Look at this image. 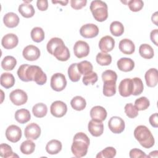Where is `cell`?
I'll return each instance as SVG.
<instances>
[{
	"label": "cell",
	"mask_w": 158,
	"mask_h": 158,
	"mask_svg": "<svg viewBox=\"0 0 158 158\" xmlns=\"http://www.w3.org/2000/svg\"><path fill=\"white\" fill-rule=\"evenodd\" d=\"M9 98L14 104L16 106H21L27 102L28 96L24 91L20 89H16L10 93Z\"/></svg>",
	"instance_id": "obj_8"
},
{
	"label": "cell",
	"mask_w": 158,
	"mask_h": 158,
	"mask_svg": "<svg viewBox=\"0 0 158 158\" xmlns=\"http://www.w3.org/2000/svg\"><path fill=\"white\" fill-rule=\"evenodd\" d=\"M146 83L149 87H155L158 82L157 70L155 68L149 69L144 75Z\"/></svg>",
	"instance_id": "obj_21"
},
{
	"label": "cell",
	"mask_w": 158,
	"mask_h": 158,
	"mask_svg": "<svg viewBox=\"0 0 158 158\" xmlns=\"http://www.w3.org/2000/svg\"><path fill=\"white\" fill-rule=\"evenodd\" d=\"M133 83L131 78L122 80L118 85L119 94L123 97H128L132 94Z\"/></svg>",
	"instance_id": "obj_15"
},
{
	"label": "cell",
	"mask_w": 158,
	"mask_h": 158,
	"mask_svg": "<svg viewBox=\"0 0 158 158\" xmlns=\"http://www.w3.org/2000/svg\"><path fill=\"white\" fill-rule=\"evenodd\" d=\"M62 143L57 139H52L49 141L46 146V152L51 155L58 154L62 149Z\"/></svg>",
	"instance_id": "obj_25"
},
{
	"label": "cell",
	"mask_w": 158,
	"mask_h": 158,
	"mask_svg": "<svg viewBox=\"0 0 158 158\" xmlns=\"http://www.w3.org/2000/svg\"><path fill=\"white\" fill-rule=\"evenodd\" d=\"M19 78L23 81H35L39 85L46 83L47 76L42 69L37 65H21L17 70Z\"/></svg>",
	"instance_id": "obj_1"
},
{
	"label": "cell",
	"mask_w": 158,
	"mask_h": 158,
	"mask_svg": "<svg viewBox=\"0 0 158 158\" xmlns=\"http://www.w3.org/2000/svg\"><path fill=\"white\" fill-rule=\"evenodd\" d=\"M51 114L56 117H62L67 111V107L65 103L61 101H56L52 103L50 107Z\"/></svg>",
	"instance_id": "obj_11"
},
{
	"label": "cell",
	"mask_w": 158,
	"mask_h": 158,
	"mask_svg": "<svg viewBox=\"0 0 158 158\" xmlns=\"http://www.w3.org/2000/svg\"><path fill=\"white\" fill-rule=\"evenodd\" d=\"M136 139L144 148L149 149L154 144V138L151 131L144 125H139L134 130Z\"/></svg>",
	"instance_id": "obj_4"
},
{
	"label": "cell",
	"mask_w": 158,
	"mask_h": 158,
	"mask_svg": "<svg viewBox=\"0 0 158 158\" xmlns=\"http://www.w3.org/2000/svg\"><path fill=\"white\" fill-rule=\"evenodd\" d=\"M35 149V144L31 140L27 139L24 141L20 145V149L22 153L24 154H31L33 153Z\"/></svg>",
	"instance_id": "obj_34"
},
{
	"label": "cell",
	"mask_w": 158,
	"mask_h": 158,
	"mask_svg": "<svg viewBox=\"0 0 158 158\" xmlns=\"http://www.w3.org/2000/svg\"><path fill=\"white\" fill-rule=\"evenodd\" d=\"M41 52L38 48L34 45L27 46L23 50L22 55L25 59L29 61L37 60L40 56Z\"/></svg>",
	"instance_id": "obj_13"
},
{
	"label": "cell",
	"mask_w": 158,
	"mask_h": 158,
	"mask_svg": "<svg viewBox=\"0 0 158 158\" xmlns=\"http://www.w3.org/2000/svg\"><path fill=\"white\" fill-rule=\"evenodd\" d=\"M132 83H133V91L132 95L138 96L142 93L144 89L143 83L142 80L138 77H135L131 78Z\"/></svg>",
	"instance_id": "obj_37"
},
{
	"label": "cell",
	"mask_w": 158,
	"mask_h": 158,
	"mask_svg": "<svg viewBox=\"0 0 158 158\" xmlns=\"http://www.w3.org/2000/svg\"><path fill=\"white\" fill-rule=\"evenodd\" d=\"M28 2H24L19 6V12L25 18H31L35 15V9L33 6L27 3Z\"/></svg>",
	"instance_id": "obj_24"
},
{
	"label": "cell",
	"mask_w": 158,
	"mask_h": 158,
	"mask_svg": "<svg viewBox=\"0 0 158 158\" xmlns=\"http://www.w3.org/2000/svg\"><path fill=\"white\" fill-rule=\"evenodd\" d=\"M38 9L41 11H45L48 8V1L47 0H38L36 2Z\"/></svg>",
	"instance_id": "obj_49"
},
{
	"label": "cell",
	"mask_w": 158,
	"mask_h": 158,
	"mask_svg": "<svg viewBox=\"0 0 158 158\" xmlns=\"http://www.w3.org/2000/svg\"><path fill=\"white\" fill-rule=\"evenodd\" d=\"M110 33L115 36H120L124 32L123 24L118 21H114L110 25Z\"/></svg>",
	"instance_id": "obj_36"
},
{
	"label": "cell",
	"mask_w": 158,
	"mask_h": 158,
	"mask_svg": "<svg viewBox=\"0 0 158 158\" xmlns=\"http://www.w3.org/2000/svg\"><path fill=\"white\" fill-rule=\"evenodd\" d=\"M3 22L8 28H14L19 25V17L14 12H8L3 17Z\"/></svg>",
	"instance_id": "obj_23"
},
{
	"label": "cell",
	"mask_w": 158,
	"mask_h": 158,
	"mask_svg": "<svg viewBox=\"0 0 158 158\" xmlns=\"http://www.w3.org/2000/svg\"><path fill=\"white\" fill-rule=\"evenodd\" d=\"M18 43V37L14 33H8L4 35L1 40L2 46L6 49H11L14 48L17 46Z\"/></svg>",
	"instance_id": "obj_16"
},
{
	"label": "cell",
	"mask_w": 158,
	"mask_h": 158,
	"mask_svg": "<svg viewBox=\"0 0 158 158\" xmlns=\"http://www.w3.org/2000/svg\"><path fill=\"white\" fill-rule=\"evenodd\" d=\"M151 20L152 22L156 25H158L157 23V12H156L154 14H152V17H151Z\"/></svg>",
	"instance_id": "obj_52"
},
{
	"label": "cell",
	"mask_w": 158,
	"mask_h": 158,
	"mask_svg": "<svg viewBox=\"0 0 158 158\" xmlns=\"http://www.w3.org/2000/svg\"><path fill=\"white\" fill-rule=\"evenodd\" d=\"M89 142V139L85 133L79 132L75 134L71 146L72 154L76 157H82L85 156L88 152Z\"/></svg>",
	"instance_id": "obj_3"
},
{
	"label": "cell",
	"mask_w": 158,
	"mask_h": 158,
	"mask_svg": "<svg viewBox=\"0 0 158 158\" xmlns=\"http://www.w3.org/2000/svg\"><path fill=\"white\" fill-rule=\"evenodd\" d=\"M88 129L92 136L95 137L100 136L104 131V125L102 122L92 119L88 123Z\"/></svg>",
	"instance_id": "obj_17"
},
{
	"label": "cell",
	"mask_w": 158,
	"mask_h": 158,
	"mask_svg": "<svg viewBox=\"0 0 158 158\" xmlns=\"http://www.w3.org/2000/svg\"><path fill=\"white\" fill-rule=\"evenodd\" d=\"M98 81V75L96 72H91L84 75L83 77V83L85 85H94Z\"/></svg>",
	"instance_id": "obj_43"
},
{
	"label": "cell",
	"mask_w": 158,
	"mask_h": 158,
	"mask_svg": "<svg viewBox=\"0 0 158 158\" xmlns=\"http://www.w3.org/2000/svg\"><path fill=\"white\" fill-rule=\"evenodd\" d=\"M73 52L75 56L79 59L86 57L89 52V46L85 41H77L73 46Z\"/></svg>",
	"instance_id": "obj_9"
},
{
	"label": "cell",
	"mask_w": 158,
	"mask_h": 158,
	"mask_svg": "<svg viewBox=\"0 0 158 158\" xmlns=\"http://www.w3.org/2000/svg\"><path fill=\"white\" fill-rule=\"evenodd\" d=\"M149 121L151 126H152L154 128L158 127V117H157V113H155L152 114L149 118Z\"/></svg>",
	"instance_id": "obj_50"
},
{
	"label": "cell",
	"mask_w": 158,
	"mask_h": 158,
	"mask_svg": "<svg viewBox=\"0 0 158 158\" xmlns=\"http://www.w3.org/2000/svg\"><path fill=\"white\" fill-rule=\"evenodd\" d=\"M116 93V81L114 80H107L104 81L103 94L107 97L114 96Z\"/></svg>",
	"instance_id": "obj_28"
},
{
	"label": "cell",
	"mask_w": 158,
	"mask_h": 158,
	"mask_svg": "<svg viewBox=\"0 0 158 158\" xmlns=\"http://www.w3.org/2000/svg\"><path fill=\"white\" fill-rule=\"evenodd\" d=\"M129 156L131 158H138V157H143L146 158L148 157V156L141 149L134 148L130 150Z\"/></svg>",
	"instance_id": "obj_47"
},
{
	"label": "cell",
	"mask_w": 158,
	"mask_h": 158,
	"mask_svg": "<svg viewBox=\"0 0 158 158\" xmlns=\"http://www.w3.org/2000/svg\"><path fill=\"white\" fill-rule=\"evenodd\" d=\"M31 38L33 41L40 43L44 39V32L41 27H35L31 31Z\"/></svg>",
	"instance_id": "obj_38"
},
{
	"label": "cell",
	"mask_w": 158,
	"mask_h": 158,
	"mask_svg": "<svg viewBox=\"0 0 158 158\" xmlns=\"http://www.w3.org/2000/svg\"><path fill=\"white\" fill-rule=\"evenodd\" d=\"M108 127L112 133L119 134L125 129V122L122 118L118 116H114L109 120Z\"/></svg>",
	"instance_id": "obj_7"
},
{
	"label": "cell",
	"mask_w": 158,
	"mask_h": 158,
	"mask_svg": "<svg viewBox=\"0 0 158 158\" xmlns=\"http://www.w3.org/2000/svg\"><path fill=\"white\" fill-rule=\"evenodd\" d=\"M139 53L142 57L146 59H152L154 55L152 48L148 44H143L139 46Z\"/></svg>",
	"instance_id": "obj_29"
},
{
	"label": "cell",
	"mask_w": 158,
	"mask_h": 158,
	"mask_svg": "<svg viewBox=\"0 0 158 158\" xmlns=\"http://www.w3.org/2000/svg\"><path fill=\"white\" fill-rule=\"evenodd\" d=\"M116 149L113 147H107L96 155V158H112L116 155Z\"/></svg>",
	"instance_id": "obj_41"
},
{
	"label": "cell",
	"mask_w": 158,
	"mask_h": 158,
	"mask_svg": "<svg viewBox=\"0 0 158 158\" xmlns=\"http://www.w3.org/2000/svg\"><path fill=\"white\" fill-rule=\"evenodd\" d=\"M150 38L152 41V42L156 45L158 46L157 40H158V30L154 29L152 31H151L150 33Z\"/></svg>",
	"instance_id": "obj_51"
},
{
	"label": "cell",
	"mask_w": 158,
	"mask_h": 158,
	"mask_svg": "<svg viewBox=\"0 0 158 158\" xmlns=\"http://www.w3.org/2000/svg\"><path fill=\"white\" fill-rule=\"evenodd\" d=\"M97 63L102 66L109 65L112 62V57L105 52H99L96 57Z\"/></svg>",
	"instance_id": "obj_39"
},
{
	"label": "cell",
	"mask_w": 158,
	"mask_h": 158,
	"mask_svg": "<svg viewBox=\"0 0 158 158\" xmlns=\"http://www.w3.org/2000/svg\"><path fill=\"white\" fill-rule=\"evenodd\" d=\"M117 65L120 70L125 72H130L135 67L134 61L131 59L127 57L120 58L117 61Z\"/></svg>",
	"instance_id": "obj_22"
},
{
	"label": "cell",
	"mask_w": 158,
	"mask_h": 158,
	"mask_svg": "<svg viewBox=\"0 0 158 158\" xmlns=\"http://www.w3.org/2000/svg\"><path fill=\"white\" fill-rule=\"evenodd\" d=\"M17 64V60L13 56H7L1 61V67L7 71L13 70Z\"/></svg>",
	"instance_id": "obj_31"
},
{
	"label": "cell",
	"mask_w": 158,
	"mask_h": 158,
	"mask_svg": "<svg viewBox=\"0 0 158 158\" xmlns=\"http://www.w3.org/2000/svg\"><path fill=\"white\" fill-rule=\"evenodd\" d=\"M32 112L36 117L43 118L48 112V107L46 105L43 103H37L33 107Z\"/></svg>",
	"instance_id": "obj_30"
},
{
	"label": "cell",
	"mask_w": 158,
	"mask_h": 158,
	"mask_svg": "<svg viewBox=\"0 0 158 158\" xmlns=\"http://www.w3.org/2000/svg\"><path fill=\"white\" fill-rule=\"evenodd\" d=\"M24 135L28 139H36L41 135V128L38 124L31 123L25 127Z\"/></svg>",
	"instance_id": "obj_14"
},
{
	"label": "cell",
	"mask_w": 158,
	"mask_h": 158,
	"mask_svg": "<svg viewBox=\"0 0 158 158\" xmlns=\"http://www.w3.org/2000/svg\"><path fill=\"white\" fill-rule=\"evenodd\" d=\"M77 68L81 75H86L93 72L92 64L87 60H83L80 63H77Z\"/></svg>",
	"instance_id": "obj_40"
},
{
	"label": "cell",
	"mask_w": 158,
	"mask_h": 158,
	"mask_svg": "<svg viewBox=\"0 0 158 158\" xmlns=\"http://www.w3.org/2000/svg\"><path fill=\"white\" fill-rule=\"evenodd\" d=\"M52 2L53 4H56V3H59L62 6H66L67 4V3L69 2V1L67 0L65 1H52Z\"/></svg>",
	"instance_id": "obj_53"
},
{
	"label": "cell",
	"mask_w": 158,
	"mask_h": 158,
	"mask_svg": "<svg viewBox=\"0 0 158 158\" xmlns=\"http://www.w3.org/2000/svg\"><path fill=\"white\" fill-rule=\"evenodd\" d=\"M144 2L141 0H131L128 2V6L133 12H138L143 7Z\"/></svg>",
	"instance_id": "obj_45"
},
{
	"label": "cell",
	"mask_w": 158,
	"mask_h": 158,
	"mask_svg": "<svg viewBox=\"0 0 158 158\" xmlns=\"http://www.w3.org/2000/svg\"><path fill=\"white\" fill-rule=\"evenodd\" d=\"M15 119L20 123L23 124L28 122L31 118V115L28 110L26 109H20L15 113Z\"/></svg>",
	"instance_id": "obj_26"
},
{
	"label": "cell",
	"mask_w": 158,
	"mask_h": 158,
	"mask_svg": "<svg viewBox=\"0 0 158 158\" xmlns=\"http://www.w3.org/2000/svg\"><path fill=\"white\" fill-rule=\"evenodd\" d=\"M68 75L70 80L73 82L79 81L81 78V74L77 68V63L71 64L68 69Z\"/></svg>",
	"instance_id": "obj_33"
},
{
	"label": "cell",
	"mask_w": 158,
	"mask_h": 158,
	"mask_svg": "<svg viewBox=\"0 0 158 158\" xmlns=\"http://www.w3.org/2000/svg\"><path fill=\"white\" fill-rule=\"evenodd\" d=\"M0 156L4 158L19 157L18 155L13 152L11 147L5 143H2L0 145Z\"/></svg>",
	"instance_id": "obj_35"
},
{
	"label": "cell",
	"mask_w": 158,
	"mask_h": 158,
	"mask_svg": "<svg viewBox=\"0 0 158 158\" xmlns=\"http://www.w3.org/2000/svg\"><path fill=\"white\" fill-rule=\"evenodd\" d=\"M86 2L87 1L86 0H71L70 5L73 9L78 10L81 9L83 7H85L86 4Z\"/></svg>",
	"instance_id": "obj_48"
},
{
	"label": "cell",
	"mask_w": 158,
	"mask_h": 158,
	"mask_svg": "<svg viewBox=\"0 0 158 158\" xmlns=\"http://www.w3.org/2000/svg\"><path fill=\"white\" fill-rule=\"evenodd\" d=\"M115 46V40L109 35L102 37L99 42V49L102 52H108L111 51Z\"/></svg>",
	"instance_id": "obj_18"
},
{
	"label": "cell",
	"mask_w": 158,
	"mask_h": 158,
	"mask_svg": "<svg viewBox=\"0 0 158 158\" xmlns=\"http://www.w3.org/2000/svg\"><path fill=\"white\" fill-rule=\"evenodd\" d=\"M48 52L60 61H67L70 57V52L63 40L59 38H51L46 45Z\"/></svg>",
	"instance_id": "obj_2"
},
{
	"label": "cell",
	"mask_w": 158,
	"mask_h": 158,
	"mask_svg": "<svg viewBox=\"0 0 158 158\" xmlns=\"http://www.w3.org/2000/svg\"><path fill=\"white\" fill-rule=\"evenodd\" d=\"M51 87L56 91H61L66 87L67 80L64 74L61 73H54L51 78Z\"/></svg>",
	"instance_id": "obj_6"
},
{
	"label": "cell",
	"mask_w": 158,
	"mask_h": 158,
	"mask_svg": "<svg viewBox=\"0 0 158 158\" xmlns=\"http://www.w3.org/2000/svg\"><path fill=\"white\" fill-rule=\"evenodd\" d=\"M118 48L120 51L127 55L133 54L135 51V46L133 42L129 39H123L119 42Z\"/></svg>",
	"instance_id": "obj_20"
},
{
	"label": "cell",
	"mask_w": 158,
	"mask_h": 158,
	"mask_svg": "<svg viewBox=\"0 0 158 158\" xmlns=\"http://www.w3.org/2000/svg\"><path fill=\"white\" fill-rule=\"evenodd\" d=\"M125 112L127 117L131 118H135L138 115V110L131 103L127 104L124 107Z\"/></svg>",
	"instance_id": "obj_44"
},
{
	"label": "cell",
	"mask_w": 158,
	"mask_h": 158,
	"mask_svg": "<svg viewBox=\"0 0 158 158\" xmlns=\"http://www.w3.org/2000/svg\"><path fill=\"white\" fill-rule=\"evenodd\" d=\"M81 36L85 38H93L98 36L99 28L98 26L93 23H87L83 25L80 29Z\"/></svg>",
	"instance_id": "obj_10"
},
{
	"label": "cell",
	"mask_w": 158,
	"mask_h": 158,
	"mask_svg": "<svg viewBox=\"0 0 158 158\" xmlns=\"http://www.w3.org/2000/svg\"><path fill=\"white\" fill-rule=\"evenodd\" d=\"M70 104L73 109L80 111L83 110L86 107V102L85 99L83 97L77 96L71 100Z\"/></svg>",
	"instance_id": "obj_32"
},
{
	"label": "cell",
	"mask_w": 158,
	"mask_h": 158,
	"mask_svg": "<svg viewBox=\"0 0 158 158\" xmlns=\"http://www.w3.org/2000/svg\"><path fill=\"white\" fill-rule=\"evenodd\" d=\"M89 9L94 19L98 22L105 21L108 17L106 3L100 0H94L91 2Z\"/></svg>",
	"instance_id": "obj_5"
},
{
	"label": "cell",
	"mask_w": 158,
	"mask_h": 158,
	"mask_svg": "<svg viewBox=\"0 0 158 158\" xmlns=\"http://www.w3.org/2000/svg\"><path fill=\"white\" fill-rule=\"evenodd\" d=\"M1 85L6 89L12 87L15 84V78L14 75L8 72H5L1 74L0 78Z\"/></svg>",
	"instance_id": "obj_27"
},
{
	"label": "cell",
	"mask_w": 158,
	"mask_h": 158,
	"mask_svg": "<svg viewBox=\"0 0 158 158\" xmlns=\"http://www.w3.org/2000/svg\"><path fill=\"white\" fill-rule=\"evenodd\" d=\"M157 153L158 151H152L151 152H150L149 155H148V157H157Z\"/></svg>",
	"instance_id": "obj_54"
},
{
	"label": "cell",
	"mask_w": 158,
	"mask_h": 158,
	"mask_svg": "<svg viewBox=\"0 0 158 158\" xmlns=\"http://www.w3.org/2000/svg\"><path fill=\"white\" fill-rule=\"evenodd\" d=\"M90 116L93 120L102 122L107 117V111L103 107L96 106L91 109Z\"/></svg>",
	"instance_id": "obj_19"
},
{
	"label": "cell",
	"mask_w": 158,
	"mask_h": 158,
	"mask_svg": "<svg viewBox=\"0 0 158 158\" xmlns=\"http://www.w3.org/2000/svg\"><path fill=\"white\" fill-rule=\"evenodd\" d=\"M102 79L103 81L107 80H114L116 81L117 75L115 72L112 70H107L102 73Z\"/></svg>",
	"instance_id": "obj_46"
},
{
	"label": "cell",
	"mask_w": 158,
	"mask_h": 158,
	"mask_svg": "<svg viewBox=\"0 0 158 158\" xmlns=\"http://www.w3.org/2000/svg\"><path fill=\"white\" fill-rule=\"evenodd\" d=\"M6 136L9 141L17 143L22 137V130L18 126L11 125L9 126L6 130Z\"/></svg>",
	"instance_id": "obj_12"
},
{
	"label": "cell",
	"mask_w": 158,
	"mask_h": 158,
	"mask_svg": "<svg viewBox=\"0 0 158 158\" xmlns=\"http://www.w3.org/2000/svg\"><path fill=\"white\" fill-rule=\"evenodd\" d=\"M150 105L149 99L144 97H141L137 99L135 102V106L138 110H144L147 109Z\"/></svg>",
	"instance_id": "obj_42"
}]
</instances>
